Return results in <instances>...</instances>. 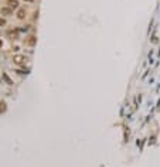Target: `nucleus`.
Masks as SVG:
<instances>
[{"mask_svg": "<svg viewBox=\"0 0 160 167\" xmlns=\"http://www.w3.org/2000/svg\"><path fill=\"white\" fill-rule=\"evenodd\" d=\"M13 61H14V64H17V65H24V62H26L27 60L24 55H14Z\"/></svg>", "mask_w": 160, "mask_h": 167, "instance_id": "nucleus-1", "label": "nucleus"}, {"mask_svg": "<svg viewBox=\"0 0 160 167\" xmlns=\"http://www.w3.org/2000/svg\"><path fill=\"white\" fill-rule=\"evenodd\" d=\"M0 13H2V16H11L13 14V9H10L9 6H4L2 7V10H0Z\"/></svg>", "mask_w": 160, "mask_h": 167, "instance_id": "nucleus-2", "label": "nucleus"}, {"mask_svg": "<svg viewBox=\"0 0 160 167\" xmlns=\"http://www.w3.org/2000/svg\"><path fill=\"white\" fill-rule=\"evenodd\" d=\"M35 43H37V38H35V35H30L29 38L26 40V44L29 45V47H34Z\"/></svg>", "mask_w": 160, "mask_h": 167, "instance_id": "nucleus-3", "label": "nucleus"}, {"mask_svg": "<svg viewBox=\"0 0 160 167\" xmlns=\"http://www.w3.org/2000/svg\"><path fill=\"white\" fill-rule=\"evenodd\" d=\"M7 6L10 7V9H19V0H7Z\"/></svg>", "mask_w": 160, "mask_h": 167, "instance_id": "nucleus-4", "label": "nucleus"}, {"mask_svg": "<svg viewBox=\"0 0 160 167\" xmlns=\"http://www.w3.org/2000/svg\"><path fill=\"white\" fill-rule=\"evenodd\" d=\"M17 17H19L20 20L24 19V17H26V10H24V9H20V10H19V13H17Z\"/></svg>", "mask_w": 160, "mask_h": 167, "instance_id": "nucleus-5", "label": "nucleus"}, {"mask_svg": "<svg viewBox=\"0 0 160 167\" xmlns=\"http://www.w3.org/2000/svg\"><path fill=\"white\" fill-rule=\"evenodd\" d=\"M6 24V21H4V19H0V26H4Z\"/></svg>", "mask_w": 160, "mask_h": 167, "instance_id": "nucleus-6", "label": "nucleus"}, {"mask_svg": "<svg viewBox=\"0 0 160 167\" xmlns=\"http://www.w3.org/2000/svg\"><path fill=\"white\" fill-rule=\"evenodd\" d=\"M27 2H33V0H27Z\"/></svg>", "mask_w": 160, "mask_h": 167, "instance_id": "nucleus-7", "label": "nucleus"}]
</instances>
